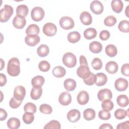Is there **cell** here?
<instances>
[{"label":"cell","mask_w":129,"mask_h":129,"mask_svg":"<svg viewBox=\"0 0 129 129\" xmlns=\"http://www.w3.org/2000/svg\"><path fill=\"white\" fill-rule=\"evenodd\" d=\"M20 63L18 58L13 57L11 58L8 63L7 73L12 77H16L20 73Z\"/></svg>","instance_id":"cell-1"},{"label":"cell","mask_w":129,"mask_h":129,"mask_svg":"<svg viewBox=\"0 0 129 129\" xmlns=\"http://www.w3.org/2000/svg\"><path fill=\"white\" fill-rule=\"evenodd\" d=\"M63 63L67 67L72 68L77 64V58L72 52H67L64 54L62 58Z\"/></svg>","instance_id":"cell-2"},{"label":"cell","mask_w":129,"mask_h":129,"mask_svg":"<svg viewBox=\"0 0 129 129\" xmlns=\"http://www.w3.org/2000/svg\"><path fill=\"white\" fill-rule=\"evenodd\" d=\"M13 14V8L12 6L5 5L0 11V21L1 22H7Z\"/></svg>","instance_id":"cell-3"},{"label":"cell","mask_w":129,"mask_h":129,"mask_svg":"<svg viewBox=\"0 0 129 129\" xmlns=\"http://www.w3.org/2000/svg\"><path fill=\"white\" fill-rule=\"evenodd\" d=\"M45 15L44 10L40 7H35L32 9L31 12V16L32 20L35 22L42 20Z\"/></svg>","instance_id":"cell-4"},{"label":"cell","mask_w":129,"mask_h":129,"mask_svg":"<svg viewBox=\"0 0 129 129\" xmlns=\"http://www.w3.org/2000/svg\"><path fill=\"white\" fill-rule=\"evenodd\" d=\"M60 26L63 29L70 30L72 29L75 26L74 20L68 16L62 17L59 22Z\"/></svg>","instance_id":"cell-5"},{"label":"cell","mask_w":129,"mask_h":129,"mask_svg":"<svg viewBox=\"0 0 129 129\" xmlns=\"http://www.w3.org/2000/svg\"><path fill=\"white\" fill-rule=\"evenodd\" d=\"M43 33L49 37L54 36L57 32V27L55 24L52 23H47L43 27Z\"/></svg>","instance_id":"cell-6"},{"label":"cell","mask_w":129,"mask_h":129,"mask_svg":"<svg viewBox=\"0 0 129 129\" xmlns=\"http://www.w3.org/2000/svg\"><path fill=\"white\" fill-rule=\"evenodd\" d=\"M90 8L91 11L96 15L101 14L104 10V7L103 4L99 1L95 0L91 2Z\"/></svg>","instance_id":"cell-7"},{"label":"cell","mask_w":129,"mask_h":129,"mask_svg":"<svg viewBox=\"0 0 129 129\" xmlns=\"http://www.w3.org/2000/svg\"><path fill=\"white\" fill-rule=\"evenodd\" d=\"M91 73L88 66H80L77 70V75L83 80L88 78Z\"/></svg>","instance_id":"cell-8"},{"label":"cell","mask_w":129,"mask_h":129,"mask_svg":"<svg viewBox=\"0 0 129 129\" xmlns=\"http://www.w3.org/2000/svg\"><path fill=\"white\" fill-rule=\"evenodd\" d=\"M114 86L116 90L118 91H124L128 87V82L127 80L124 78H119L115 80Z\"/></svg>","instance_id":"cell-9"},{"label":"cell","mask_w":129,"mask_h":129,"mask_svg":"<svg viewBox=\"0 0 129 129\" xmlns=\"http://www.w3.org/2000/svg\"><path fill=\"white\" fill-rule=\"evenodd\" d=\"M97 97L100 101H103L105 100H111L112 98V94L109 89H103L99 91Z\"/></svg>","instance_id":"cell-10"},{"label":"cell","mask_w":129,"mask_h":129,"mask_svg":"<svg viewBox=\"0 0 129 129\" xmlns=\"http://www.w3.org/2000/svg\"><path fill=\"white\" fill-rule=\"evenodd\" d=\"M40 41V37L36 34L27 35L25 38V42L30 46H34Z\"/></svg>","instance_id":"cell-11"},{"label":"cell","mask_w":129,"mask_h":129,"mask_svg":"<svg viewBox=\"0 0 129 129\" xmlns=\"http://www.w3.org/2000/svg\"><path fill=\"white\" fill-rule=\"evenodd\" d=\"M58 101L59 103L63 106H67L71 103L72 96L68 92H63L59 96Z\"/></svg>","instance_id":"cell-12"},{"label":"cell","mask_w":129,"mask_h":129,"mask_svg":"<svg viewBox=\"0 0 129 129\" xmlns=\"http://www.w3.org/2000/svg\"><path fill=\"white\" fill-rule=\"evenodd\" d=\"M26 95L25 88L22 86H17L14 91V97L18 100H22L24 99Z\"/></svg>","instance_id":"cell-13"},{"label":"cell","mask_w":129,"mask_h":129,"mask_svg":"<svg viewBox=\"0 0 129 129\" xmlns=\"http://www.w3.org/2000/svg\"><path fill=\"white\" fill-rule=\"evenodd\" d=\"M26 24V20L24 17L16 15L13 20V25L17 29L23 28Z\"/></svg>","instance_id":"cell-14"},{"label":"cell","mask_w":129,"mask_h":129,"mask_svg":"<svg viewBox=\"0 0 129 129\" xmlns=\"http://www.w3.org/2000/svg\"><path fill=\"white\" fill-rule=\"evenodd\" d=\"M67 117L70 122H76L80 119L81 117V113L77 109H72L68 112Z\"/></svg>","instance_id":"cell-15"},{"label":"cell","mask_w":129,"mask_h":129,"mask_svg":"<svg viewBox=\"0 0 129 129\" xmlns=\"http://www.w3.org/2000/svg\"><path fill=\"white\" fill-rule=\"evenodd\" d=\"M89 100L88 93L84 90L80 91L77 95V101L80 105L86 104Z\"/></svg>","instance_id":"cell-16"},{"label":"cell","mask_w":129,"mask_h":129,"mask_svg":"<svg viewBox=\"0 0 129 129\" xmlns=\"http://www.w3.org/2000/svg\"><path fill=\"white\" fill-rule=\"evenodd\" d=\"M80 19L82 23L85 25H89L92 22V18L91 14L87 11H84L81 14Z\"/></svg>","instance_id":"cell-17"},{"label":"cell","mask_w":129,"mask_h":129,"mask_svg":"<svg viewBox=\"0 0 129 129\" xmlns=\"http://www.w3.org/2000/svg\"><path fill=\"white\" fill-rule=\"evenodd\" d=\"M95 84L98 86L104 85L107 81V76L102 73H99L95 75Z\"/></svg>","instance_id":"cell-18"},{"label":"cell","mask_w":129,"mask_h":129,"mask_svg":"<svg viewBox=\"0 0 129 129\" xmlns=\"http://www.w3.org/2000/svg\"><path fill=\"white\" fill-rule=\"evenodd\" d=\"M118 66L117 63L114 61L108 62L105 66V70L109 74H114L118 71Z\"/></svg>","instance_id":"cell-19"},{"label":"cell","mask_w":129,"mask_h":129,"mask_svg":"<svg viewBox=\"0 0 129 129\" xmlns=\"http://www.w3.org/2000/svg\"><path fill=\"white\" fill-rule=\"evenodd\" d=\"M111 6L112 10L114 12L120 13L122 10L123 4L120 0H113L111 1Z\"/></svg>","instance_id":"cell-20"},{"label":"cell","mask_w":129,"mask_h":129,"mask_svg":"<svg viewBox=\"0 0 129 129\" xmlns=\"http://www.w3.org/2000/svg\"><path fill=\"white\" fill-rule=\"evenodd\" d=\"M90 50L94 53H100L102 50V45L98 41H93L89 44Z\"/></svg>","instance_id":"cell-21"},{"label":"cell","mask_w":129,"mask_h":129,"mask_svg":"<svg viewBox=\"0 0 129 129\" xmlns=\"http://www.w3.org/2000/svg\"><path fill=\"white\" fill-rule=\"evenodd\" d=\"M63 85L67 91H72L74 90L76 87V82L74 79L69 78L64 81Z\"/></svg>","instance_id":"cell-22"},{"label":"cell","mask_w":129,"mask_h":129,"mask_svg":"<svg viewBox=\"0 0 129 129\" xmlns=\"http://www.w3.org/2000/svg\"><path fill=\"white\" fill-rule=\"evenodd\" d=\"M42 94L41 87H33L30 92L31 98L33 100H37L40 98Z\"/></svg>","instance_id":"cell-23"},{"label":"cell","mask_w":129,"mask_h":129,"mask_svg":"<svg viewBox=\"0 0 129 129\" xmlns=\"http://www.w3.org/2000/svg\"><path fill=\"white\" fill-rule=\"evenodd\" d=\"M53 75L56 78H62L64 77L66 74V69L61 66L55 67L52 71Z\"/></svg>","instance_id":"cell-24"},{"label":"cell","mask_w":129,"mask_h":129,"mask_svg":"<svg viewBox=\"0 0 129 129\" xmlns=\"http://www.w3.org/2000/svg\"><path fill=\"white\" fill-rule=\"evenodd\" d=\"M8 127L10 129H17L21 124L20 120L16 117L10 118L7 122Z\"/></svg>","instance_id":"cell-25"},{"label":"cell","mask_w":129,"mask_h":129,"mask_svg":"<svg viewBox=\"0 0 129 129\" xmlns=\"http://www.w3.org/2000/svg\"><path fill=\"white\" fill-rule=\"evenodd\" d=\"M97 34V31L95 28H89L84 31V36L86 39L90 40L95 38Z\"/></svg>","instance_id":"cell-26"},{"label":"cell","mask_w":129,"mask_h":129,"mask_svg":"<svg viewBox=\"0 0 129 129\" xmlns=\"http://www.w3.org/2000/svg\"><path fill=\"white\" fill-rule=\"evenodd\" d=\"M29 10L28 7L25 5H19L16 9L17 15L25 17L27 16L28 14Z\"/></svg>","instance_id":"cell-27"},{"label":"cell","mask_w":129,"mask_h":129,"mask_svg":"<svg viewBox=\"0 0 129 129\" xmlns=\"http://www.w3.org/2000/svg\"><path fill=\"white\" fill-rule=\"evenodd\" d=\"M67 39L68 41L72 43L78 42L81 39V35L77 31H73L69 33Z\"/></svg>","instance_id":"cell-28"},{"label":"cell","mask_w":129,"mask_h":129,"mask_svg":"<svg viewBox=\"0 0 129 129\" xmlns=\"http://www.w3.org/2000/svg\"><path fill=\"white\" fill-rule=\"evenodd\" d=\"M49 52V48L47 45L41 44L37 49V53L40 57L46 56Z\"/></svg>","instance_id":"cell-29"},{"label":"cell","mask_w":129,"mask_h":129,"mask_svg":"<svg viewBox=\"0 0 129 129\" xmlns=\"http://www.w3.org/2000/svg\"><path fill=\"white\" fill-rule=\"evenodd\" d=\"M116 102L119 106L125 107L128 104V98L126 95H120L117 97Z\"/></svg>","instance_id":"cell-30"},{"label":"cell","mask_w":129,"mask_h":129,"mask_svg":"<svg viewBox=\"0 0 129 129\" xmlns=\"http://www.w3.org/2000/svg\"><path fill=\"white\" fill-rule=\"evenodd\" d=\"M45 82V79L42 76H36L31 80V84L33 87H42Z\"/></svg>","instance_id":"cell-31"},{"label":"cell","mask_w":129,"mask_h":129,"mask_svg":"<svg viewBox=\"0 0 129 129\" xmlns=\"http://www.w3.org/2000/svg\"><path fill=\"white\" fill-rule=\"evenodd\" d=\"M105 52L109 57H114L117 54V49L115 45L109 44L105 47Z\"/></svg>","instance_id":"cell-32"},{"label":"cell","mask_w":129,"mask_h":129,"mask_svg":"<svg viewBox=\"0 0 129 129\" xmlns=\"http://www.w3.org/2000/svg\"><path fill=\"white\" fill-rule=\"evenodd\" d=\"M95 115V111L92 108H87L83 112L84 118L87 120H91L94 119Z\"/></svg>","instance_id":"cell-33"},{"label":"cell","mask_w":129,"mask_h":129,"mask_svg":"<svg viewBox=\"0 0 129 129\" xmlns=\"http://www.w3.org/2000/svg\"><path fill=\"white\" fill-rule=\"evenodd\" d=\"M40 29L38 25L36 24L30 25L26 30V33L27 35L29 34H36L38 35L39 33Z\"/></svg>","instance_id":"cell-34"},{"label":"cell","mask_w":129,"mask_h":129,"mask_svg":"<svg viewBox=\"0 0 129 129\" xmlns=\"http://www.w3.org/2000/svg\"><path fill=\"white\" fill-rule=\"evenodd\" d=\"M128 115V110L126 111L123 109H117L114 112V116L117 119H122Z\"/></svg>","instance_id":"cell-35"},{"label":"cell","mask_w":129,"mask_h":129,"mask_svg":"<svg viewBox=\"0 0 129 129\" xmlns=\"http://www.w3.org/2000/svg\"><path fill=\"white\" fill-rule=\"evenodd\" d=\"M118 28L122 32L128 33L129 32V22L127 20L120 21L118 25Z\"/></svg>","instance_id":"cell-36"},{"label":"cell","mask_w":129,"mask_h":129,"mask_svg":"<svg viewBox=\"0 0 129 129\" xmlns=\"http://www.w3.org/2000/svg\"><path fill=\"white\" fill-rule=\"evenodd\" d=\"M22 119L23 121L27 124L31 123L34 119V114L30 112H25V113L23 115Z\"/></svg>","instance_id":"cell-37"},{"label":"cell","mask_w":129,"mask_h":129,"mask_svg":"<svg viewBox=\"0 0 129 129\" xmlns=\"http://www.w3.org/2000/svg\"><path fill=\"white\" fill-rule=\"evenodd\" d=\"M101 107L103 110L107 111H109L113 109L114 107V104L110 100H105L102 101L101 104Z\"/></svg>","instance_id":"cell-38"},{"label":"cell","mask_w":129,"mask_h":129,"mask_svg":"<svg viewBox=\"0 0 129 129\" xmlns=\"http://www.w3.org/2000/svg\"><path fill=\"white\" fill-rule=\"evenodd\" d=\"M61 126L60 123L55 120H52L50 122H48L45 124L44 126V128L45 129H49V128H56L59 129L60 128Z\"/></svg>","instance_id":"cell-39"},{"label":"cell","mask_w":129,"mask_h":129,"mask_svg":"<svg viewBox=\"0 0 129 129\" xmlns=\"http://www.w3.org/2000/svg\"><path fill=\"white\" fill-rule=\"evenodd\" d=\"M24 110L25 112H30L34 114L37 110L36 105L32 103V102H28L25 104L24 107Z\"/></svg>","instance_id":"cell-40"},{"label":"cell","mask_w":129,"mask_h":129,"mask_svg":"<svg viewBox=\"0 0 129 129\" xmlns=\"http://www.w3.org/2000/svg\"><path fill=\"white\" fill-rule=\"evenodd\" d=\"M116 19L113 16H107L104 20V24L106 26L111 27L114 26L116 23Z\"/></svg>","instance_id":"cell-41"},{"label":"cell","mask_w":129,"mask_h":129,"mask_svg":"<svg viewBox=\"0 0 129 129\" xmlns=\"http://www.w3.org/2000/svg\"><path fill=\"white\" fill-rule=\"evenodd\" d=\"M40 111L44 114H50L52 112V108L48 104H42L39 106Z\"/></svg>","instance_id":"cell-42"},{"label":"cell","mask_w":129,"mask_h":129,"mask_svg":"<svg viewBox=\"0 0 129 129\" xmlns=\"http://www.w3.org/2000/svg\"><path fill=\"white\" fill-rule=\"evenodd\" d=\"M38 68L41 72H46L49 70L50 68V65L48 61L46 60H42L39 63Z\"/></svg>","instance_id":"cell-43"},{"label":"cell","mask_w":129,"mask_h":129,"mask_svg":"<svg viewBox=\"0 0 129 129\" xmlns=\"http://www.w3.org/2000/svg\"><path fill=\"white\" fill-rule=\"evenodd\" d=\"M91 65L94 70H99L102 67V60L99 58L95 57L92 61Z\"/></svg>","instance_id":"cell-44"},{"label":"cell","mask_w":129,"mask_h":129,"mask_svg":"<svg viewBox=\"0 0 129 129\" xmlns=\"http://www.w3.org/2000/svg\"><path fill=\"white\" fill-rule=\"evenodd\" d=\"M98 117L100 119L102 120H106L110 119L111 117V114L109 111H107L104 110H101L99 111L98 113Z\"/></svg>","instance_id":"cell-45"},{"label":"cell","mask_w":129,"mask_h":129,"mask_svg":"<svg viewBox=\"0 0 129 129\" xmlns=\"http://www.w3.org/2000/svg\"><path fill=\"white\" fill-rule=\"evenodd\" d=\"M95 75L91 73L88 78H87L86 79H84V82L85 84L87 85L92 86L95 83Z\"/></svg>","instance_id":"cell-46"},{"label":"cell","mask_w":129,"mask_h":129,"mask_svg":"<svg viewBox=\"0 0 129 129\" xmlns=\"http://www.w3.org/2000/svg\"><path fill=\"white\" fill-rule=\"evenodd\" d=\"M22 103V100H18L13 97L11 99L9 102V105L12 108H17L20 106Z\"/></svg>","instance_id":"cell-47"},{"label":"cell","mask_w":129,"mask_h":129,"mask_svg":"<svg viewBox=\"0 0 129 129\" xmlns=\"http://www.w3.org/2000/svg\"><path fill=\"white\" fill-rule=\"evenodd\" d=\"M110 33L108 31L104 30L101 31L99 34V38L103 41L107 40L110 37Z\"/></svg>","instance_id":"cell-48"},{"label":"cell","mask_w":129,"mask_h":129,"mask_svg":"<svg viewBox=\"0 0 129 129\" xmlns=\"http://www.w3.org/2000/svg\"><path fill=\"white\" fill-rule=\"evenodd\" d=\"M121 72L122 75L126 77L128 76L129 74V64L124 63L121 68Z\"/></svg>","instance_id":"cell-49"},{"label":"cell","mask_w":129,"mask_h":129,"mask_svg":"<svg viewBox=\"0 0 129 129\" xmlns=\"http://www.w3.org/2000/svg\"><path fill=\"white\" fill-rule=\"evenodd\" d=\"M129 127V121L126 120L125 122H123L119 123L117 126V129H122V128H128Z\"/></svg>","instance_id":"cell-50"},{"label":"cell","mask_w":129,"mask_h":129,"mask_svg":"<svg viewBox=\"0 0 129 129\" xmlns=\"http://www.w3.org/2000/svg\"><path fill=\"white\" fill-rule=\"evenodd\" d=\"M7 83V77L5 75L1 73L0 74V86L1 87L4 86Z\"/></svg>","instance_id":"cell-51"},{"label":"cell","mask_w":129,"mask_h":129,"mask_svg":"<svg viewBox=\"0 0 129 129\" xmlns=\"http://www.w3.org/2000/svg\"><path fill=\"white\" fill-rule=\"evenodd\" d=\"M7 113L5 110L3 109V108L0 109V120L3 121L5 120L7 117Z\"/></svg>","instance_id":"cell-52"},{"label":"cell","mask_w":129,"mask_h":129,"mask_svg":"<svg viewBox=\"0 0 129 129\" xmlns=\"http://www.w3.org/2000/svg\"><path fill=\"white\" fill-rule=\"evenodd\" d=\"M80 66H88L87 59L84 55L80 56Z\"/></svg>","instance_id":"cell-53"},{"label":"cell","mask_w":129,"mask_h":129,"mask_svg":"<svg viewBox=\"0 0 129 129\" xmlns=\"http://www.w3.org/2000/svg\"><path fill=\"white\" fill-rule=\"evenodd\" d=\"M113 129V126L109 123H103L99 127V129Z\"/></svg>","instance_id":"cell-54"},{"label":"cell","mask_w":129,"mask_h":129,"mask_svg":"<svg viewBox=\"0 0 129 129\" xmlns=\"http://www.w3.org/2000/svg\"><path fill=\"white\" fill-rule=\"evenodd\" d=\"M1 70H3V67L5 66V62L3 61V59L1 58Z\"/></svg>","instance_id":"cell-55"},{"label":"cell","mask_w":129,"mask_h":129,"mask_svg":"<svg viewBox=\"0 0 129 129\" xmlns=\"http://www.w3.org/2000/svg\"><path fill=\"white\" fill-rule=\"evenodd\" d=\"M128 6H127V7H126V11H125V14H126V16L127 17H128L129 16H128V15H127V13H128V11H127V10H128Z\"/></svg>","instance_id":"cell-56"}]
</instances>
